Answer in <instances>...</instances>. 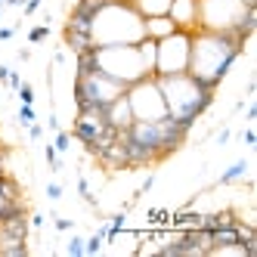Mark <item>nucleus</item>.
<instances>
[{
    "mask_svg": "<svg viewBox=\"0 0 257 257\" xmlns=\"http://www.w3.org/2000/svg\"><path fill=\"white\" fill-rule=\"evenodd\" d=\"M174 0H131V7L143 16V19H152V16H168Z\"/></svg>",
    "mask_w": 257,
    "mask_h": 257,
    "instance_id": "obj_12",
    "label": "nucleus"
},
{
    "mask_svg": "<svg viewBox=\"0 0 257 257\" xmlns=\"http://www.w3.org/2000/svg\"><path fill=\"white\" fill-rule=\"evenodd\" d=\"M16 118H19L22 127H28L31 121H38V112H34V105H31V102H22V105H19V115H16Z\"/></svg>",
    "mask_w": 257,
    "mask_h": 257,
    "instance_id": "obj_16",
    "label": "nucleus"
},
{
    "mask_svg": "<svg viewBox=\"0 0 257 257\" xmlns=\"http://www.w3.org/2000/svg\"><path fill=\"white\" fill-rule=\"evenodd\" d=\"M189 34L192 31H174L155 41V75H180L189 68Z\"/></svg>",
    "mask_w": 257,
    "mask_h": 257,
    "instance_id": "obj_7",
    "label": "nucleus"
},
{
    "mask_svg": "<svg viewBox=\"0 0 257 257\" xmlns=\"http://www.w3.org/2000/svg\"><path fill=\"white\" fill-rule=\"evenodd\" d=\"M16 38V28L13 25H0V44H4V41H13Z\"/></svg>",
    "mask_w": 257,
    "mask_h": 257,
    "instance_id": "obj_27",
    "label": "nucleus"
},
{
    "mask_svg": "<svg viewBox=\"0 0 257 257\" xmlns=\"http://www.w3.org/2000/svg\"><path fill=\"white\" fill-rule=\"evenodd\" d=\"M245 174H248V158H235V161L229 164V168H226L223 174H220L217 186H232V183H238Z\"/></svg>",
    "mask_w": 257,
    "mask_h": 257,
    "instance_id": "obj_13",
    "label": "nucleus"
},
{
    "mask_svg": "<svg viewBox=\"0 0 257 257\" xmlns=\"http://www.w3.org/2000/svg\"><path fill=\"white\" fill-rule=\"evenodd\" d=\"M31 226L41 229V226H44V214H31Z\"/></svg>",
    "mask_w": 257,
    "mask_h": 257,
    "instance_id": "obj_31",
    "label": "nucleus"
},
{
    "mask_svg": "<svg viewBox=\"0 0 257 257\" xmlns=\"http://www.w3.org/2000/svg\"><path fill=\"white\" fill-rule=\"evenodd\" d=\"M53 226H56V232H68V229H75V220H68V217H53Z\"/></svg>",
    "mask_w": 257,
    "mask_h": 257,
    "instance_id": "obj_20",
    "label": "nucleus"
},
{
    "mask_svg": "<svg viewBox=\"0 0 257 257\" xmlns=\"http://www.w3.org/2000/svg\"><path fill=\"white\" fill-rule=\"evenodd\" d=\"M50 38V25L44 22V25H34L31 31H28V44H44Z\"/></svg>",
    "mask_w": 257,
    "mask_h": 257,
    "instance_id": "obj_17",
    "label": "nucleus"
},
{
    "mask_svg": "<svg viewBox=\"0 0 257 257\" xmlns=\"http://www.w3.org/2000/svg\"><path fill=\"white\" fill-rule=\"evenodd\" d=\"M19 4H25V0H4V7H19Z\"/></svg>",
    "mask_w": 257,
    "mask_h": 257,
    "instance_id": "obj_35",
    "label": "nucleus"
},
{
    "mask_svg": "<svg viewBox=\"0 0 257 257\" xmlns=\"http://www.w3.org/2000/svg\"><path fill=\"white\" fill-rule=\"evenodd\" d=\"M28 140H34V143L44 140V127H41L38 121H31V124H28Z\"/></svg>",
    "mask_w": 257,
    "mask_h": 257,
    "instance_id": "obj_24",
    "label": "nucleus"
},
{
    "mask_svg": "<svg viewBox=\"0 0 257 257\" xmlns=\"http://www.w3.org/2000/svg\"><path fill=\"white\" fill-rule=\"evenodd\" d=\"M0 7H4V0H0Z\"/></svg>",
    "mask_w": 257,
    "mask_h": 257,
    "instance_id": "obj_37",
    "label": "nucleus"
},
{
    "mask_svg": "<svg viewBox=\"0 0 257 257\" xmlns=\"http://www.w3.org/2000/svg\"><path fill=\"white\" fill-rule=\"evenodd\" d=\"M168 16L180 31H195V0H174Z\"/></svg>",
    "mask_w": 257,
    "mask_h": 257,
    "instance_id": "obj_10",
    "label": "nucleus"
},
{
    "mask_svg": "<svg viewBox=\"0 0 257 257\" xmlns=\"http://www.w3.org/2000/svg\"><path fill=\"white\" fill-rule=\"evenodd\" d=\"M105 245V238H102V229H96L90 238H84V254H99Z\"/></svg>",
    "mask_w": 257,
    "mask_h": 257,
    "instance_id": "obj_15",
    "label": "nucleus"
},
{
    "mask_svg": "<svg viewBox=\"0 0 257 257\" xmlns=\"http://www.w3.org/2000/svg\"><path fill=\"white\" fill-rule=\"evenodd\" d=\"M143 31H146V38L161 41V38H168V34H174L180 28L174 25L171 16H152V19H143Z\"/></svg>",
    "mask_w": 257,
    "mask_h": 257,
    "instance_id": "obj_11",
    "label": "nucleus"
},
{
    "mask_svg": "<svg viewBox=\"0 0 257 257\" xmlns=\"http://www.w3.org/2000/svg\"><path fill=\"white\" fill-rule=\"evenodd\" d=\"M229 137H232V131H229V127H223V131H217V146H226V143H229Z\"/></svg>",
    "mask_w": 257,
    "mask_h": 257,
    "instance_id": "obj_29",
    "label": "nucleus"
},
{
    "mask_svg": "<svg viewBox=\"0 0 257 257\" xmlns=\"http://www.w3.org/2000/svg\"><path fill=\"white\" fill-rule=\"evenodd\" d=\"M7 78H10V65H0V84H7Z\"/></svg>",
    "mask_w": 257,
    "mask_h": 257,
    "instance_id": "obj_33",
    "label": "nucleus"
},
{
    "mask_svg": "<svg viewBox=\"0 0 257 257\" xmlns=\"http://www.w3.org/2000/svg\"><path fill=\"white\" fill-rule=\"evenodd\" d=\"M248 41L238 34H220V31H201L195 28L189 34V75L205 87L217 90L223 78L232 71L235 59L245 53Z\"/></svg>",
    "mask_w": 257,
    "mask_h": 257,
    "instance_id": "obj_1",
    "label": "nucleus"
},
{
    "mask_svg": "<svg viewBox=\"0 0 257 257\" xmlns=\"http://www.w3.org/2000/svg\"><path fill=\"white\" fill-rule=\"evenodd\" d=\"M0 16H4V7H0Z\"/></svg>",
    "mask_w": 257,
    "mask_h": 257,
    "instance_id": "obj_36",
    "label": "nucleus"
},
{
    "mask_svg": "<svg viewBox=\"0 0 257 257\" xmlns=\"http://www.w3.org/2000/svg\"><path fill=\"white\" fill-rule=\"evenodd\" d=\"M149 220H152V223H168L171 214L168 211H149Z\"/></svg>",
    "mask_w": 257,
    "mask_h": 257,
    "instance_id": "obj_26",
    "label": "nucleus"
},
{
    "mask_svg": "<svg viewBox=\"0 0 257 257\" xmlns=\"http://www.w3.org/2000/svg\"><path fill=\"white\" fill-rule=\"evenodd\" d=\"M16 93H19V99H22V102H31V105H34V87H31V84H25V81H22V87L16 90Z\"/></svg>",
    "mask_w": 257,
    "mask_h": 257,
    "instance_id": "obj_21",
    "label": "nucleus"
},
{
    "mask_svg": "<svg viewBox=\"0 0 257 257\" xmlns=\"http://www.w3.org/2000/svg\"><path fill=\"white\" fill-rule=\"evenodd\" d=\"M47 198L50 201H59L62 198V183H47Z\"/></svg>",
    "mask_w": 257,
    "mask_h": 257,
    "instance_id": "obj_22",
    "label": "nucleus"
},
{
    "mask_svg": "<svg viewBox=\"0 0 257 257\" xmlns=\"http://www.w3.org/2000/svg\"><path fill=\"white\" fill-rule=\"evenodd\" d=\"M41 4H44V0H25V4H22V16H25V19H28V16H34V13L41 10Z\"/></svg>",
    "mask_w": 257,
    "mask_h": 257,
    "instance_id": "obj_23",
    "label": "nucleus"
},
{
    "mask_svg": "<svg viewBox=\"0 0 257 257\" xmlns=\"http://www.w3.org/2000/svg\"><path fill=\"white\" fill-rule=\"evenodd\" d=\"M53 146H56V152H59V155H62V152H68V149H71V134L56 131V134H53Z\"/></svg>",
    "mask_w": 257,
    "mask_h": 257,
    "instance_id": "obj_18",
    "label": "nucleus"
},
{
    "mask_svg": "<svg viewBox=\"0 0 257 257\" xmlns=\"http://www.w3.org/2000/svg\"><path fill=\"white\" fill-rule=\"evenodd\" d=\"M16 211H25L22 201H19V189H16V183L4 174L0 177V220L16 214Z\"/></svg>",
    "mask_w": 257,
    "mask_h": 257,
    "instance_id": "obj_9",
    "label": "nucleus"
},
{
    "mask_svg": "<svg viewBox=\"0 0 257 257\" xmlns=\"http://www.w3.org/2000/svg\"><path fill=\"white\" fill-rule=\"evenodd\" d=\"M28 59H31V53H28V47H25V50H19V62H28Z\"/></svg>",
    "mask_w": 257,
    "mask_h": 257,
    "instance_id": "obj_34",
    "label": "nucleus"
},
{
    "mask_svg": "<svg viewBox=\"0 0 257 257\" xmlns=\"http://www.w3.org/2000/svg\"><path fill=\"white\" fill-rule=\"evenodd\" d=\"M44 158H47V168H50L53 174L62 171V158H59V152H56V146H53V143L44 146Z\"/></svg>",
    "mask_w": 257,
    "mask_h": 257,
    "instance_id": "obj_14",
    "label": "nucleus"
},
{
    "mask_svg": "<svg viewBox=\"0 0 257 257\" xmlns=\"http://www.w3.org/2000/svg\"><path fill=\"white\" fill-rule=\"evenodd\" d=\"M47 127H50V131H53V134H56V131H59V118H56V112H50V118H47Z\"/></svg>",
    "mask_w": 257,
    "mask_h": 257,
    "instance_id": "obj_30",
    "label": "nucleus"
},
{
    "mask_svg": "<svg viewBox=\"0 0 257 257\" xmlns=\"http://www.w3.org/2000/svg\"><path fill=\"white\" fill-rule=\"evenodd\" d=\"M90 44L108 47V44H140L146 38L143 31V16L131 7V0H102L90 13Z\"/></svg>",
    "mask_w": 257,
    "mask_h": 257,
    "instance_id": "obj_2",
    "label": "nucleus"
},
{
    "mask_svg": "<svg viewBox=\"0 0 257 257\" xmlns=\"http://www.w3.org/2000/svg\"><path fill=\"white\" fill-rule=\"evenodd\" d=\"M90 62H93V68H99L102 75L121 81L124 87H131V84H137L140 78L152 75L137 44H108V47H93V50H90Z\"/></svg>",
    "mask_w": 257,
    "mask_h": 257,
    "instance_id": "obj_5",
    "label": "nucleus"
},
{
    "mask_svg": "<svg viewBox=\"0 0 257 257\" xmlns=\"http://www.w3.org/2000/svg\"><path fill=\"white\" fill-rule=\"evenodd\" d=\"M155 78L161 87L164 105H168V118L186 124V127H192L214 102V90L205 87L201 81H195L189 71H180V75H155Z\"/></svg>",
    "mask_w": 257,
    "mask_h": 257,
    "instance_id": "obj_3",
    "label": "nucleus"
},
{
    "mask_svg": "<svg viewBox=\"0 0 257 257\" xmlns=\"http://www.w3.org/2000/svg\"><path fill=\"white\" fill-rule=\"evenodd\" d=\"M7 87L13 90V93H16V90L22 87V75H19V71H13V68H10V78H7Z\"/></svg>",
    "mask_w": 257,
    "mask_h": 257,
    "instance_id": "obj_25",
    "label": "nucleus"
},
{
    "mask_svg": "<svg viewBox=\"0 0 257 257\" xmlns=\"http://www.w3.org/2000/svg\"><path fill=\"white\" fill-rule=\"evenodd\" d=\"M242 140H245V146H254V143H257V134H254V127H245V131H242Z\"/></svg>",
    "mask_w": 257,
    "mask_h": 257,
    "instance_id": "obj_28",
    "label": "nucleus"
},
{
    "mask_svg": "<svg viewBox=\"0 0 257 257\" xmlns=\"http://www.w3.org/2000/svg\"><path fill=\"white\" fill-rule=\"evenodd\" d=\"M102 118H105V124L112 127V131H127V127L134 124V112H131V102H127V96H118L115 102H108L105 108H102Z\"/></svg>",
    "mask_w": 257,
    "mask_h": 257,
    "instance_id": "obj_8",
    "label": "nucleus"
},
{
    "mask_svg": "<svg viewBox=\"0 0 257 257\" xmlns=\"http://www.w3.org/2000/svg\"><path fill=\"white\" fill-rule=\"evenodd\" d=\"M254 7L257 0H195V28L238 34L242 41H251L257 19Z\"/></svg>",
    "mask_w": 257,
    "mask_h": 257,
    "instance_id": "obj_4",
    "label": "nucleus"
},
{
    "mask_svg": "<svg viewBox=\"0 0 257 257\" xmlns=\"http://www.w3.org/2000/svg\"><path fill=\"white\" fill-rule=\"evenodd\" d=\"M124 96L131 102L134 121H161V118H168V105H164V96H161V87H158L155 75H146L137 84H131L124 90Z\"/></svg>",
    "mask_w": 257,
    "mask_h": 257,
    "instance_id": "obj_6",
    "label": "nucleus"
},
{
    "mask_svg": "<svg viewBox=\"0 0 257 257\" xmlns=\"http://www.w3.org/2000/svg\"><path fill=\"white\" fill-rule=\"evenodd\" d=\"M68 254L71 257H84V235H71L68 238Z\"/></svg>",
    "mask_w": 257,
    "mask_h": 257,
    "instance_id": "obj_19",
    "label": "nucleus"
},
{
    "mask_svg": "<svg viewBox=\"0 0 257 257\" xmlns=\"http://www.w3.org/2000/svg\"><path fill=\"white\" fill-rule=\"evenodd\" d=\"M245 108H248V112H245L248 121H254V118H257V102H251V105H245Z\"/></svg>",
    "mask_w": 257,
    "mask_h": 257,
    "instance_id": "obj_32",
    "label": "nucleus"
}]
</instances>
